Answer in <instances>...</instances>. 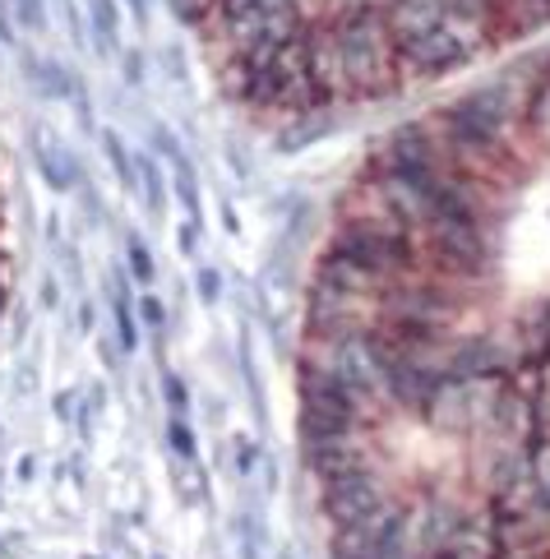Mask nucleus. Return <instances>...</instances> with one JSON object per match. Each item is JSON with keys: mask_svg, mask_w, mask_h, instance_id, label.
Returning <instances> with one entry per match:
<instances>
[{"mask_svg": "<svg viewBox=\"0 0 550 559\" xmlns=\"http://www.w3.org/2000/svg\"><path fill=\"white\" fill-rule=\"evenodd\" d=\"M297 397L333 559L550 555V56L370 153Z\"/></svg>", "mask_w": 550, "mask_h": 559, "instance_id": "obj_1", "label": "nucleus"}, {"mask_svg": "<svg viewBox=\"0 0 550 559\" xmlns=\"http://www.w3.org/2000/svg\"><path fill=\"white\" fill-rule=\"evenodd\" d=\"M236 103L278 116L380 103L550 28V0H194Z\"/></svg>", "mask_w": 550, "mask_h": 559, "instance_id": "obj_2", "label": "nucleus"}]
</instances>
